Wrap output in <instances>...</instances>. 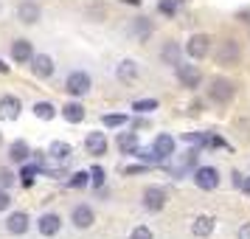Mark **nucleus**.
I'll return each instance as SVG.
<instances>
[{
  "label": "nucleus",
  "mask_w": 250,
  "mask_h": 239,
  "mask_svg": "<svg viewBox=\"0 0 250 239\" xmlns=\"http://www.w3.org/2000/svg\"><path fill=\"white\" fill-rule=\"evenodd\" d=\"M90 87H93V79L84 70H73L68 76V82H65V90H68L70 96H87Z\"/></svg>",
  "instance_id": "1"
},
{
  "label": "nucleus",
  "mask_w": 250,
  "mask_h": 239,
  "mask_svg": "<svg viewBox=\"0 0 250 239\" xmlns=\"http://www.w3.org/2000/svg\"><path fill=\"white\" fill-rule=\"evenodd\" d=\"M208 96H211V102H216V104H228L233 99V82L216 76V79L211 82V87H208Z\"/></svg>",
  "instance_id": "2"
},
{
  "label": "nucleus",
  "mask_w": 250,
  "mask_h": 239,
  "mask_svg": "<svg viewBox=\"0 0 250 239\" xmlns=\"http://www.w3.org/2000/svg\"><path fill=\"white\" fill-rule=\"evenodd\" d=\"M194 183H197V189H203V192H214L216 186H219V172L214 166H197L194 169Z\"/></svg>",
  "instance_id": "3"
},
{
  "label": "nucleus",
  "mask_w": 250,
  "mask_h": 239,
  "mask_svg": "<svg viewBox=\"0 0 250 239\" xmlns=\"http://www.w3.org/2000/svg\"><path fill=\"white\" fill-rule=\"evenodd\" d=\"M177 79H180L183 87H188V90H194V87H200V82H203V73H200V68L197 65H177Z\"/></svg>",
  "instance_id": "4"
},
{
  "label": "nucleus",
  "mask_w": 250,
  "mask_h": 239,
  "mask_svg": "<svg viewBox=\"0 0 250 239\" xmlns=\"http://www.w3.org/2000/svg\"><path fill=\"white\" fill-rule=\"evenodd\" d=\"M216 62L219 65H236L239 62V43L236 40L219 43V48H216Z\"/></svg>",
  "instance_id": "5"
},
{
  "label": "nucleus",
  "mask_w": 250,
  "mask_h": 239,
  "mask_svg": "<svg viewBox=\"0 0 250 239\" xmlns=\"http://www.w3.org/2000/svg\"><path fill=\"white\" fill-rule=\"evenodd\" d=\"M186 51H188V57H191V59L208 57V51H211V37H208V34H194L191 40H188Z\"/></svg>",
  "instance_id": "6"
},
{
  "label": "nucleus",
  "mask_w": 250,
  "mask_h": 239,
  "mask_svg": "<svg viewBox=\"0 0 250 239\" xmlns=\"http://www.w3.org/2000/svg\"><path fill=\"white\" fill-rule=\"evenodd\" d=\"M20 110H23V104L17 96H0V118L3 121H17Z\"/></svg>",
  "instance_id": "7"
},
{
  "label": "nucleus",
  "mask_w": 250,
  "mask_h": 239,
  "mask_svg": "<svg viewBox=\"0 0 250 239\" xmlns=\"http://www.w3.org/2000/svg\"><path fill=\"white\" fill-rule=\"evenodd\" d=\"M84 149H87V155L102 158L104 152H107V135H104V132H99V130L87 132V138H84Z\"/></svg>",
  "instance_id": "8"
},
{
  "label": "nucleus",
  "mask_w": 250,
  "mask_h": 239,
  "mask_svg": "<svg viewBox=\"0 0 250 239\" xmlns=\"http://www.w3.org/2000/svg\"><path fill=\"white\" fill-rule=\"evenodd\" d=\"M214 228H216L214 217H211V214H200L191 222V234H194V237H200V239H205V237H211V234H214Z\"/></svg>",
  "instance_id": "9"
},
{
  "label": "nucleus",
  "mask_w": 250,
  "mask_h": 239,
  "mask_svg": "<svg viewBox=\"0 0 250 239\" xmlns=\"http://www.w3.org/2000/svg\"><path fill=\"white\" fill-rule=\"evenodd\" d=\"M144 205H146L149 211H160L166 205V192L160 186H149L146 192H144Z\"/></svg>",
  "instance_id": "10"
},
{
  "label": "nucleus",
  "mask_w": 250,
  "mask_h": 239,
  "mask_svg": "<svg viewBox=\"0 0 250 239\" xmlns=\"http://www.w3.org/2000/svg\"><path fill=\"white\" fill-rule=\"evenodd\" d=\"M40 6H37L34 0H23L20 6H17V17H20V23H25V25H34L37 20H40Z\"/></svg>",
  "instance_id": "11"
},
{
  "label": "nucleus",
  "mask_w": 250,
  "mask_h": 239,
  "mask_svg": "<svg viewBox=\"0 0 250 239\" xmlns=\"http://www.w3.org/2000/svg\"><path fill=\"white\" fill-rule=\"evenodd\" d=\"M70 222L84 231V228H90L93 222H96V214H93L90 205H76V208H73V214H70Z\"/></svg>",
  "instance_id": "12"
},
{
  "label": "nucleus",
  "mask_w": 250,
  "mask_h": 239,
  "mask_svg": "<svg viewBox=\"0 0 250 239\" xmlns=\"http://www.w3.org/2000/svg\"><path fill=\"white\" fill-rule=\"evenodd\" d=\"M37 228H40L42 237H57L59 228H62V219H59L57 214H42L40 217V222H37Z\"/></svg>",
  "instance_id": "13"
},
{
  "label": "nucleus",
  "mask_w": 250,
  "mask_h": 239,
  "mask_svg": "<svg viewBox=\"0 0 250 239\" xmlns=\"http://www.w3.org/2000/svg\"><path fill=\"white\" fill-rule=\"evenodd\" d=\"M31 57H34L31 43H28V40H14V43H12V59H14V62L25 65V62H31Z\"/></svg>",
  "instance_id": "14"
},
{
  "label": "nucleus",
  "mask_w": 250,
  "mask_h": 239,
  "mask_svg": "<svg viewBox=\"0 0 250 239\" xmlns=\"http://www.w3.org/2000/svg\"><path fill=\"white\" fill-rule=\"evenodd\" d=\"M31 68H34V73L40 79H48L54 73V59L48 54H37V57H31Z\"/></svg>",
  "instance_id": "15"
},
{
  "label": "nucleus",
  "mask_w": 250,
  "mask_h": 239,
  "mask_svg": "<svg viewBox=\"0 0 250 239\" xmlns=\"http://www.w3.org/2000/svg\"><path fill=\"white\" fill-rule=\"evenodd\" d=\"M28 222H31V219H28L25 211H14V214L6 219V228H9V234H25V231H28Z\"/></svg>",
  "instance_id": "16"
},
{
  "label": "nucleus",
  "mask_w": 250,
  "mask_h": 239,
  "mask_svg": "<svg viewBox=\"0 0 250 239\" xmlns=\"http://www.w3.org/2000/svg\"><path fill=\"white\" fill-rule=\"evenodd\" d=\"M115 76L121 82H135L138 79V62H132V59H124V62H118V68H115Z\"/></svg>",
  "instance_id": "17"
},
{
  "label": "nucleus",
  "mask_w": 250,
  "mask_h": 239,
  "mask_svg": "<svg viewBox=\"0 0 250 239\" xmlns=\"http://www.w3.org/2000/svg\"><path fill=\"white\" fill-rule=\"evenodd\" d=\"M118 149L121 152H126V155H135L138 152V132L132 130V132H118Z\"/></svg>",
  "instance_id": "18"
},
{
  "label": "nucleus",
  "mask_w": 250,
  "mask_h": 239,
  "mask_svg": "<svg viewBox=\"0 0 250 239\" xmlns=\"http://www.w3.org/2000/svg\"><path fill=\"white\" fill-rule=\"evenodd\" d=\"M9 158H12V163H25V160L31 158V147L25 141H14L12 147H9Z\"/></svg>",
  "instance_id": "19"
},
{
  "label": "nucleus",
  "mask_w": 250,
  "mask_h": 239,
  "mask_svg": "<svg viewBox=\"0 0 250 239\" xmlns=\"http://www.w3.org/2000/svg\"><path fill=\"white\" fill-rule=\"evenodd\" d=\"M152 147L158 149L163 158H169V155H174V147H177V144H174V138H171L169 132H160V135L155 138V144H152Z\"/></svg>",
  "instance_id": "20"
},
{
  "label": "nucleus",
  "mask_w": 250,
  "mask_h": 239,
  "mask_svg": "<svg viewBox=\"0 0 250 239\" xmlns=\"http://www.w3.org/2000/svg\"><path fill=\"white\" fill-rule=\"evenodd\" d=\"M160 59L166 62V65H171V68H177L180 65V48H177V43H166L163 45V51H160Z\"/></svg>",
  "instance_id": "21"
},
{
  "label": "nucleus",
  "mask_w": 250,
  "mask_h": 239,
  "mask_svg": "<svg viewBox=\"0 0 250 239\" xmlns=\"http://www.w3.org/2000/svg\"><path fill=\"white\" fill-rule=\"evenodd\" d=\"M62 115H65V121L68 124H79L82 118H84V107H82L79 102H70L62 107Z\"/></svg>",
  "instance_id": "22"
},
{
  "label": "nucleus",
  "mask_w": 250,
  "mask_h": 239,
  "mask_svg": "<svg viewBox=\"0 0 250 239\" xmlns=\"http://www.w3.org/2000/svg\"><path fill=\"white\" fill-rule=\"evenodd\" d=\"M149 34H152V23H149L146 17L132 20V37H138V40H149Z\"/></svg>",
  "instance_id": "23"
},
{
  "label": "nucleus",
  "mask_w": 250,
  "mask_h": 239,
  "mask_svg": "<svg viewBox=\"0 0 250 239\" xmlns=\"http://www.w3.org/2000/svg\"><path fill=\"white\" fill-rule=\"evenodd\" d=\"M34 115L40 118V121H51L54 115H57V107L51 102H37L34 104Z\"/></svg>",
  "instance_id": "24"
},
{
  "label": "nucleus",
  "mask_w": 250,
  "mask_h": 239,
  "mask_svg": "<svg viewBox=\"0 0 250 239\" xmlns=\"http://www.w3.org/2000/svg\"><path fill=\"white\" fill-rule=\"evenodd\" d=\"M48 155L57 158V160H68L70 158V144H65V141H54L51 149H48Z\"/></svg>",
  "instance_id": "25"
},
{
  "label": "nucleus",
  "mask_w": 250,
  "mask_h": 239,
  "mask_svg": "<svg viewBox=\"0 0 250 239\" xmlns=\"http://www.w3.org/2000/svg\"><path fill=\"white\" fill-rule=\"evenodd\" d=\"M135 155H138L141 160H146V163H158V166H160V163H166V158H163V155H160V152H158L155 147H149V149H138Z\"/></svg>",
  "instance_id": "26"
},
{
  "label": "nucleus",
  "mask_w": 250,
  "mask_h": 239,
  "mask_svg": "<svg viewBox=\"0 0 250 239\" xmlns=\"http://www.w3.org/2000/svg\"><path fill=\"white\" fill-rule=\"evenodd\" d=\"M197 155H200L197 149H188V152H186V155H183V158H180V166L174 169V174H183V172H186V169H191L194 163H197Z\"/></svg>",
  "instance_id": "27"
},
{
  "label": "nucleus",
  "mask_w": 250,
  "mask_h": 239,
  "mask_svg": "<svg viewBox=\"0 0 250 239\" xmlns=\"http://www.w3.org/2000/svg\"><path fill=\"white\" fill-rule=\"evenodd\" d=\"M158 110V99H138L132 102V113H152Z\"/></svg>",
  "instance_id": "28"
},
{
  "label": "nucleus",
  "mask_w": 250,
  "mask_h": 239,
  "mask_svg": "<svg viewBox=\"0 0 250 239\" xmlns=\"http://www.w3.org/2000/svg\"><path fill=\"white\" fill-rule=\"evenodd\" d=\"M129 118L126 115H121V113H113V115H102V124L104 127H110V130H118V127H124Z\"/></svg>",
  "instance_id": "29"
},
{
  "label": "nucleus",
  "mask_w": 250,
  "mask_h": 239,
  "mask_svg": "<svg viewBox=\"0 0 250 239\" xmlns=\"http://www.w3.org/2000/svg\"><path fill=\"white\" fill-rule=\"evenodd\" d=\"M87 183H90V174H87V172H76V174L68 180V186L70 189H84Z\"/></svg>",
  "instance_id": "30"
},
{
  "label": "nucleus",
  "mask_w": 250,
  "mask_h": 239,
  "mask_svg": "<svg viewBox=\"0 0 250 239\" xmlns=\"http://www.w3.org/2000/svg\"><path fill=\"white\" fill-rule=\"evenodd\" d=\"M177 6H180V0H160V14H166V17H174L177 14Z\"/></svg>",
  "instance_id": "31"
},
{
  "label": "nucleus",
  "mask_w": 250,
  "mask_h": 239,
  "mask_svg": "<svg viewBox=\"0 0 250 239\" xmlns=\"http://www.w3.org/2000/svg\"><path fill=\"white\" fill-rule=\"evenodd\" d=\"M42 169H37V166H23V172H20V177H23V186H31L34 183V177L40 174Z\"/></svg>",
  "instance_id": "32"
},
{
  "label": "nucleus",
  "mask_w": 250,
  "mask_h": 239,
  "mask_svg": "<svg viewBox=\"0 0 250 239\" xmlns=\"http://www.w3.org/2000/svg\"><path fill=\"white\" fill-rule=\"evenodd\" d=\"M129 239H155V237H152V231H149L146 225H138V228H132Z\"/></svg>",
  "instance_id": "33"
},
{
  "label": "nucleus",
  "mask_w": 250,
  "mask_h": 239,
  "mask_svg": "<svg viewBox=\"0 0 250 239\" xmlns=\"http://www.w3.org/2000/svg\"><path fill=\"white\" fill-rule=\"evenodd\" d=\"M90 183H93V186H102V183H104V169H102V166H93V169H90Z\"/></svg>",
  "instance_id": "34"
},
{
  "label": "nucleus",
  "mask_w": 250,
  "mask_h": 239,
  "mask_svg": "<svg viewBox=\"0 0 250 239\" xmlns=\"http://www.w3.org/2000/svg\"><path fill=\"white\" fill-rule=\"evenodd\" d=\"M14 183V174L9 169H0V186H3V189H9V186H12Z\"/></svg>",
  "instance_id": "35"
},
{
  "label": "nucleus",
  "mask_w": 250,
  "mask_h": 239,
  "mask_svg": "<svg viewBox=\"0 0 250 239\" xmlns=\"http://www.w3.org/2000/svg\"><path fill=\"white\" fill-rule=\"evenodd\" d=\"M9 205H12V197H9V192H6V189L0 186V211H6Z\"/></svg>",
  "instance_id": "36"
},
{
  "label": "nucleus",
  "mask_w": 250,
  "mask_h": 239,
  "mask_svg": "<svg viewBox=\"0 0 250 239\" xmlns=\"http://www.w3.org/2000/svg\"><path fill=\"white\" fill-rule=\"evenodd\" d=\"M236 237H239V239H250V222H245V225L239 228V231H236Z\"/></svg>",
  "instance_id": "37"
},
{
  "label": "nucleus",
  "mask_w": 250,
  "mask_h": 239,
  "mask_svg": "<svg viewBox=\"0 0 250 239\" xmlns=\"http://www.w3.org/2000/svg\"><path fill=\"white\" fill-rule=\"evenodd\" d=\"M138 172H146V166H124V174H138Z\"/></svg>",
  "instance_id": "38"
},
{
  "label": "nucleus",
  "mask_w": 250,
  "mask_h": 239,
  "mask_svg": "<svg viewBox=\"0 0 250 239\" xmlns=\"http://www.w3.org/2000/svg\"><path fill=\"white\" fill-rule=\"evenodd\" d=\"M236 17L242 20V23H250V6H248V9H242V12L236 14Z\"/></svg>",
  "instance_id": "39"
},
{
  "label": "nucleus",
  "mask_w": 250,
  "mask_h": 239,
  "mask_svg": "<svg viewBox=\"0 0 250 239\" xmlns=\"http://www.w3.org/2000/svg\"><path fill=\"white\" fill-rule=\"evenodd\" d=\"M0 73H9V65H6L3 59H0Z\"/></svg>",
  "instance_id": "40"
},
{
  "label": "nucleus",
  "mask_w": 250,
  "mask_h": 239,
  "mask_svg": "<svg viewBox=\"0 0 250 239\" xmlns=\"http://www.w3.org/2000/svg\"><path fill=\"white\" fill-rule=\"evenodd\" d=\"M245 192H248V197H250V177L245 180Z\"/></svg>",
  "instance_id": "41"
},
{
  "label": "nucleus",
  "mask_w": 250,
  "mask_h": 239,
  "mask_svg": "<svg viewBox=\"0 0 250 239\" xmlns=\"http://www.w3.org/2000/svg\"><path fill=\"white\" fill-rule=\"evenodd\" d=\"M121 3H132V6H138V3H141V0H121Z\"/></svg>",
  "instance_id": "42"
}]
</instances>
